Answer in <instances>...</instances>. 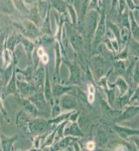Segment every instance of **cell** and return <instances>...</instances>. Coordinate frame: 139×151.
Masks as SVG:
<instances>
[{
  "mask_svg": "<svg viewBox=\"0 0 139 151\" xmlns=\"http://www.w3.org/2000/svg\"><path fill=\"white\" fill-rule=\"evenodd\" d=\"M90 63L92 65L93 78H94L96 83L112 69L110 60L103 57L102 55H99V53L93 55L91 60H90Z\"/></svg>",
  "mask_w": 139,
  "mask_h": 151,
  "instance_id": "obj_1",
  "label": "cell"
},
{
  "mask_svg": "<svg viewBox=\"0 0 139 151\" xmlns=\"http://www.w3.org/2000/svg\"><path fill=\"white\" fill-rule=\"evenodd\" d=\"M102 8H100V18L98 21V25H97V28L95 30L94 36H93V40L91 42L92 45V50L93 52L96 50V48L99 47L102 43L104 37H105V33H106V29H107V9H106V5L105 6H101Z\"/></svg>",
  "mask_w": 139,
  "mask_h": 151,
  "instance_id": "obj_2",
  "label": "cell"
},
{
  "mask_svg": "<svg viewBox=\"0 0 139 151\" xmlns=\"http://www.w3.org/2000/svg\"><path fill=\"white\" fill-rule=\"evenodd\" d=\"M57 125H52L48 122V120L43 119L42 117H35L31 118L27 125V134L32 136L40 135L46 132L52 131Z\"/></svg>",
  "mask_w": 139,
  "mask_h": 151,
  "instance_id": "obj_3",
  "label": "cell"
},
{
  "mask_svg": "<svg viewBox=\"0 0 139 151\" xmlns=\"http://www.w3.org/2000/svg\"><path fill=\"white\" fill-rule=\"evenodd\" d=\"M99 18H100V11L95 10V9H89L87 11L86 17H85L84 32L86 35L87 40H90V43L92 42L95 30H96L97 25H98Z\"/></svg>",
  "mask_w": 139,
  "mask_h": 151,
  "instance_id": "obj_4",
  "label": "cell"
},
{
  "mask_svg": "<svg viewBox=\"0 0 139 151\" xmlns=\"http://www.w3.org/2000/svg\"><path fill=\"white\" fill-rule=\"evenodd\" d=\"M65 30L67 33V36L69 38L70 43L72 45L74 48L75 52L77 55H81V52L83 50V43H84V37H83L82 33L78 32L77 29L72 23H68L65 25Z\"/></svg>",
  "mask_w": 139,
  "mask_h": 151,
  "instance_id": "obj_5",
  "label": "cell"
},
{
  "mask_svg": "<svg viewBox=\"0 0 139 151\" xmlns=\"http://www.w3.org/2000/svg\"><path fill=\"white\" fill-rule=\"evenodd\" d=\"M64 62L69 68L70 76L68 81L66 83H63V84L68 85V86H82L84 80H83V72L81 70V67L76 62L71 64L69 60H64Z\"/></svg>",
  "mask_w": 139,
  "mask_h": 151,
  "instance_id": "obj_6",
  "label": "cell"
},
{
  "mask_svg": "<svg viewBox=\"0 0 139 151\" xmlns=\"http://www.w3.org/2000/svg\"><path fill=\"white\" fill-rule=\"evenodd\" d=\"M55 101H58V103L60 105V107L63 112L75 111L80 108L79 103H78V100L76 98L75 95L65 94V95H63L60 99L55 100Z\"/></svg>",
  "mask_w": 139,
  "mask_h": 151,
  "instance_id": "obj_7",
  "label": "cell"
},
{
  "mask_svg": "<svg viewBox=\"0 0 139 151\" xmlns=\"http://www.w3.org/2000/svg\"><path fill=\"white\" fill-rule=\"evenodd\" d=\"M15 99H16L17 104L21 107V109H22L24 112H26L28 115H30L32 118H35V117H42V114H41L40 111L37 109V107H36L29 99L24 98V97H21V96H16Z\"/></svg>",
  "mask_w": 139,
  "mask_h": 151,
  "instance_id": "obj_8",
  "label": "cell"
},
{
  "mask_svg": "<svg viewBox=\"0 0 139 151\" xmlns=\"http://www.w3.org/2000/svg\"><path fill=\"white\" fill-rule=\"evenodd\" d=\"M16 84H17V91L19 96L24 97V98H28V97L32 96L37 91V88H36L35 84L33 82H26L24 80H17Z\"/></svg>",
  "mask_w": 139,
  "mask_h": 151,
  "instance_id": "obj_9",
  "label": "cell"
},
{
  "mask_svg": "<svg viewBox=\"0 0 139 151\" xmlns=\"http://www.w3.org/2000/svg\"><path fill=\"white\" fill-rule=\"evenodd\" d=\"M75 90H76L75 86H68V85H64V84H60V83H57V82L52 83V94H53V98L55 101L60 99V97L65 94L74 93Z\"/></svg>",
  "mask_w": 139,
  "mask_h": 151,
  "instance_id": "obj_10",
  "label": "cell"
},
{
  "mask_svg": "<svg viewBox=\"0 0 139 151\" xmlns=\"http://www.w3.org/2000/svg\"><path fill=\"white\" fill-rule=\"evenodd\" d=\"M16 74H17V72H16V67H15L13 70V73H12L11 78L9 79L8 83L5 85L4 89L2 90V99H5L9 95H14L15 97L19 96L17 91V84H16V81H17Z\"/></svg>",
  "mask_w": 139,
  "mask_h": 151,
  "instance_id": "obj_11",
  "label": "cell"
},
{
  "mask_svg": "<svg viewBox=\"0 0 139 151\" xmlns=\"http://www.w3.org/2000/svg\"><path fill=\"white\" fill-rule=\"evenodd\" d=\"M123 109L124 110L123 111L121 110V113L114 119V123H120V122H123V121L129 120V119H132L134 116L137 115L138 111H139L138 105L136 106V105L130 104V106L127 105V106H125Z\"/></svg>",
  "mask_w": 139,
  "mask_h": 151,
  "instance_id": "obj_12",
  "label": "cell"
},
{
  "mask_svg": "<svg viewBox=\"0 0 139 151\" xmlns=\"http://www.w3.org/2000/svg\"><path fill=\"white\" fill-rule=\"evenodd\" d=\"M112 129L115 132L122 140H127L130 137L133 136H138L139 135V131L138 129H132V128H127L124 127V126L118 125L117 123H114L112 126Z\"/></svg>",
  "mask_w": 139,
  "mask_h": 151,
  "instance_id": "obj_13",
  "label": "cell"
},
{
  "mask_svg": "<svg viewBox=\"0 0 139 151\" xmlns=\"http://www.w3.org/2000/svg\"><path fill=\"white\" fill-rule=\"evenodd\" d=\"M53 50H55V72H53V82L60 81V64L63 62V53L60 50V45L57 40H55L53 45Z\"/></svg>",
  "mask_w": 139,
  "mask_h": 151,
  "instance_id": "obj_14",
  "label": "cell"
},
{
  "mask_svg": "<svg viewBox=\"0 0 139 151\" xmlns=\"http://www.w3.org/2000/svg\"><path fill=\"white\" fill-rule=\"evenodd\" d=\"M23 33L25 35V37L29 38V40H35L38 38L42 35L40 31V28H38V26L32 22L31 20H24V29Z\"/></svg>",
  "mask_w": 139,
  "mask_h": 151,
  "instance_id": "obj_15",
  "label": "cell"
},
{
  "mask_svg": "<svg viewBox=\"0 0 139 151\" xmlns=\"http://www.w3.org/2000/svg\"><path fill=\"white\" fill-rule=\"evenodd\" d=\"M84 135L85 134L83 132L81 126L78 123V121H76V122L69 121L67 125H66L64 130V136H72V137L82 138L84 137Z\"/></svg>",
  "mask_w": 139,
  "mask_h": 151,
  "instance_id": "obj_16",
  "label": "cell"
},
{
  "mask_svg": "<svg viewBox=\"0 0 139 151\" xmlns=\"http://www.w3.org/2000/svg\"><path fill=\"white\" fill-rule=\"evenodd\" d=\"M27 99L30 100L33 104L37 107V109L41 111H45L46 110V107H48V101H46L45 97V94H43V90L40 91V90H37L35 94H33L32 96L28 97Z\"/></svg>",
  "mask_w": 139,
  "mask_h": 151,
  "instance_id": "obj_17",
  "label": "cell"
},
{
  "mask_svg": "<svg viewBox=\"0 0 139 151\" xmlns=\"http://www.w3.org/2000/svg\"><path fill=\"white\" fill-rule=\"evenodd\" d=\"M32 118L30 115H28L26 112H24L22 109L16 114V117H15V123H16V126L19 130L23 131L24 133H27V125H28V122L29 120Z\"/></svg>",
  "mask_w": 139,
  "mask_h": 151,
  "instance_id": "obj_18",
  "label": "cell"
},
{
  "mask_svg": "<svg viewBox=\"0 0 139 151\" xmlns=\"http://www.w3.org/2000/svg\"><path fill=\"white\" fill-rule=\"evenodd\" d=\"M45 74H46L45 65L40 63V65H38L36 68L35 72V77H33V81H35V84L36 88H37V90L43 89V85H45Z\"/></svg>",
  "mask_w": 139,
  "mask_h": 151,
  "instance_id": "obj_19",
  "label": "cell"
},
{
  "mask_svg": "<svg viewBox=\"0 0 139 151\" xmlns=\"http://www.w3.org/2000/svg\"><path fill=\"white\" fill-rule=\"evenodd\" d=\"M18 135H14L11 137H7L1 133L0 136V149L3 151H12L14 150V142L17 140Z\"/></svg>",
  "mask_w": 139,
  "mask_h": 151,
  "instance_id": "obj_20",
  "label": "cell"
},
{
  "mask_svg": "<svg viewBox=\"0 0 139 151\" xmlns=\"http://www.w3.org/2000/svg\"><path fill=\"white\" fill-rule=\"evenodd\" d=\"M100 107H101V111L106 117L111 119H115L119 114L121 113V110L119 109H113V107H111L110 105L107 103L106 101H104L103 99H101L100 101Z\"/></svg>",
  "mask_w": 139,
  "mask_h": 151,
  "instance_id": "obj_21",
  "label": "cell"
},
{
  "mask_svg": "<svg viewBox=\"0 0 139 151\" xmlns=\"http://www.w3.org/2000/svg\"><path fill=\"white\" fill-rule=\"evenodd\" d=\"M108 134L105 131L104 128L99 127L96 130V134H95V144H96V148L97 147H103L108 143Z\"/></svg>",
  "mask_w": 139,
  "mask_h": 151,
  "instance_id": "obj_22",
  "label": "cell"
},
{
  "mask_svg": "<svg viewBox=\"0 0 139 151\" xmlns=\"http://www.w3.org/2000/svg\"><path fill=\"white\" fill-rule=\"evenodd\" d=\"M20 43L23 45L24 50H25L26 53H27L28 65H32V53H33V50H35V42H33L32 40H29V38L25 37V36L21 35Z\"/></svg>",
  "mask_w": 139,
  "mask_h": 151,
  "instance_id": "obj_23",
  "label": "cell"
},
{
  "mask_svg": "<svg viewBox=\"0 0 139 151\" xmlns=\"http://www.w3.org/2000/svg\"><path fill=\"white\" fill-rule=\"evenodd\" d=\"M20 37H21V35H19V33H16V32L12 33V35H10L6 38L5 47L10 52L14 53L16 45H17L18 43H20Z\"/></svg>",
  "mask_w": 139,
  "mask_h": 151,
  "instance_id": "obj_24",
  "label": "cell"
},
{
  "mask_svg": "<svg viewBox=\"0 0 139 151\" xmlns=\"http://www.w3.org/2000/svg\"><path fill=\"white\" fill-rule=\"evenodd\" d=\"M126 68H127L126 60H115L113 62V65H112V72H113L114 75H116L117 77H123L126 72Z\"/></svg>",
  "mask_w": 139,
  "mask_h": 151,
  "instance_id": "obj_25",
  "label": "cell"
},
{
  "mask_svg": "<svg viewBox=\"0 0 139 151\" xmlns=\"http://www.w3.org/2000/svg\"><path fill=\"white\" fill-rule=\"evenodd\" d=\"M128 15H129V21H130V32L132 38L135 40H139V25L138 21H136V19L134 18L132 11L128 10Z\"/></svg>",
  "mask_w": 139,
  "mask_h": 151,
  "instance_id": "obj_26",
  "label": "cell"
},
{
  "mask_svg": "<svg viewBox=\"0 0 139 151\" xmlns=\"http://www.w3.org/2000/svg\"><path fill=\"white\" fill-rule=\"evenodd\" d=\"M37 11L40 13L41 20L45 18L46 14L50 12V4L48 0H37Z\"/></svg>",
  "mask_w": 139,
  "mask_h": 151,
  "instance_id": "obj_27",
  "label": "cell"
},
{
  "mask_svg": "<svg viewBox=\"0 0 139 151\" xmlns=\"http://www.w3.org/2000/svg\"><path fill=\"white\" fill-rule=\"evenodd\" d=\"M134 89H135V88H132V90H129L128 89V91L126 92L125 94L121 95V96L119 95L118 97L116 96V100H117V101H115V102H117V105H118V109H119V110H122L124 107L128 105L129 99H130L131 94H132V92L134 91Z\"/></svg>",
  "mask_w": 139,
  "mask_h": 151,
  "instance_id": "obj_28",
  "label": "cell"
},
{
  "mask_svg": "<svg viewBox=\"0 0 139 151\" xmlns=\"http://www.w3.org/2000/svg\"><path fill=\"white\" fill-rule=\"evenodd\" d=\"M50 7H53L58 13L67 14V2L65 0H48Z\"/></svg>",
  "mask_w": 139,
  "mask_h": 151,
  "instance_id": "obj_29",
  "label": "cell"
},
{
  "mask_svg": "<svg viewBox=\"0 0 139 151\" xmlns=\"http://www.w3.org/2000/svg\"><path fill=\"white\" fill-rule=\"evenodd\" d=\"M116 87H108L107 85L106 87L103 88L105 94H106L107 97V103L110 105L111 107H113L115 105V101H116Z\"/></svg>",
  "mask_w": 139,
  "mask_h": 151,
  "instance_id": "obj_30",
  "label": "cell"
},
{
  "mask_svg": "<svg viewBox=\"0 0 139 151\" xmlns=\"http://www.w3.org/2000/svg\"><path fill=\"white\" fill-rule=\"evenodd\" d=\"M16 72L20 73L21 75L24 77V81L26 82H32L33 81V77H35V68H33L32 65H28V67L26 68L24 70H21L16 68Z\"/></svg>",
  "mask_w": 139,
  "mask_h": 151,
  "instance_id": "obj_31",
  "label": "cell"
},
{
  "mask_svg": "<svg viewBox=\"0 0 139 151\" xmlns=\"http://www.w3.org/2000/svg\"><path fill=\"white\" fill-rule=\"evenodd\" d=\"M113 85L119 89V95H120V96L123 94H125L129 89L128 83L125 80V78H123V77H117L115 84H113Z\"/></svg>",
  "mask_w": 139,
  "mask_h": 151,
  "instance_id": "obj_32",
  "label": "cell"
},
{
  "mask_svg": "<svg viewBox=\"0 0 139 151\" xmlns=\"http://www.w3.org/2000/svg\"><path fill=\"white\" fill-rule=\"evenodd\" d=\"M73 111H68V112H64V113H60V115L55 117V118H50L48 120V122L52 125H58V124L64 122L65 120H69V117L72 114Z\"/></svg>",
  "mask_w": 139,
  "mask_h": 151,
  "instance_id": "obj_33",
  "label": "cell"
},
{
  "mask_svg": "<svg viewBox=\"0 0 139 151\" xmlns=\"http://www.w3.org/2000/svg\"><path fill=\"white\" fill-rule=\"evenodd\" d=\"M128 52H130V55L132 58H138V52H139V43L138 40H135L134 38H131L127 43Z\"/></svg>",
  "mask_w": 139,
  "mask_h": 151,
  "instance_id": "obj_34",
  "label": "cell"
},
{
  "mask_svg": "<svg viewBox=\"0 0 139 151\" xmlns=\"http://www.w3.org/2000/svg\"><path fill=\"white\" fill-rule=\"evenodd\" d=\"M67 12H68V14L70 15L72 24L75 26L76 24H77V21H78V13H77V11H76V9H75V6L73 5V4L67 3Z\"/></svg>",
  "mask_w": 139,
  "mask_h": 151,
  "instance_id": "obj_35",
  "label": "cell"
},
{
  "mask_svg": "<svg viewBox=\"0 0 139 151\" xmlns=\"http://www.w3.org/2000/svg\"><path fill=\"white\" fill-rule=\"evenodd\" d=\"M138 83H139V65H138V60L135 63L133 68V72H132V86L134 88L138 87Z\"/></svg>",
  "mask_w": 139,
  "mask_h": 151,
  "instance_id": "obj_36",
  "label": "cell"
},
{
  "mask_svg": "<svg viewBox=\"0 0 139 151\" xmlns=\"http://www.w3.org/2000/svg\"><path fill=\"white\" fill-rule=\"evenodd\" d=\"M53 42H55V38H53V35H41L40 36V43L41 45H50Z\"/></svg>",
  "mask_w": 139,
  "mask_h": 151,
  "instance_id": "obj_37",
  "label": "cell"
},
{
  "mask_svg": "<svg viewBox=\"0 0 139 151\" xmlns=\"http://www.w3.org/2000/svg\"><path fill=\"white\" fill-rule=\"evenodd\" d=\"M11 55H12V52H9V50H7L6 47L4 48L3 57H2V58H3V68H4V69L10 65V63H11Z\"/></svg>",
  "mask_w": 139,
  "mask_h": 151,
  "instance_id": "obj_38",
  "label": "cell"
},
{
  "mask_svg": "<svg viewBox=\"0 0 139 151\" xmlns=\"http://www.w3.org/2000/svg\"><path fill=\"white\" fill-rule=\"evenodd\" d=\"M63 111H62V109H60L58 101H55V103H53V105L52 106V114H50V118H55V117L58 116Z\"/></svg>",
  "mask_w": 139,
  "mask_h": 151,
  "instance_id": "obj_39",
  "label": "cell"
},
{
  "mask_svg": "<svg viewBox=\"0 0 139 151\" xmlns=\"http://www.w3.org/2000/svg\"><path fill=\"white\" fill-rule=\"evenodd\" d=\"M126 9V3L125 0H118V8H117V11H118V15L123 12Z\"/></svg>",
  "mask_w": 139,
  "mask_h": 151,
  "instance_id": "obj_40",
  "label": "cell"
},
{
  "mask_svg": "<svg viewBox=\"0 0 139 151\" xmlns=\"http://www.w3.org/2000/svg\"><path fill=\"white\" fill-rule=\"evenodd\" d=\"M86 148H87L88 150H94V149H96V144H95V141L94 140H91V141H89V142H87Z\"/></svg>",
  "mask_w": 139,
  "mask_h": 151,
  "instance_id": "obj_41",
  "label": "cell"
},
{
  "mask_svg": "<svg viewBox=\"0 0 139 151\" xmlns=\"http://www.w3.org/2000/svg\"><path fill=\"white\" fill-rule=\"evenodd\" d=\"M117 8H118V0H112L111 11H117Z\"/></svg>",
  "mask_w": 139,
  "mask_h": 151,
  "instance_id": "obj_42",
  "label": "cell"
},
{
  "mask_svg": "<svg viewBox=\"0 0 139 151\" xmlns=\"http://www.w3.org/2000/svg\"><path fill=\"white\" fill-rule=\"evenodd\" d=\"M40 63L41 64H43V65H48V55H45V53H43L42 55V57H41L40 58Z\"/></svg>",
  "mask_w": 139,
  "mask_h": 151,
  "instance_id": "obj_43",
  "label": "cell"
},
{
  "mask_svg": "<svg viewBox=\"0 0 139 151\" xmlns=\"http://www.w3.org/2000/svg\"><path fill=\"white\" fill-rule=\"evenodd\" d=\"M0 112L3 114L4 116L6 115V111L4 109V106H3V102H2V98H0Z\"/></svg>",
  "mask_w": 139,
  "mask_h": 151,
  "instance_id": "obj_44",
  "label": "cell"
},
{
  "mask_svg": "<svg viewBox=\"0 0 139 151\" xmlns=\"http://www.w3.org/2000/svg\"><path fill=\"white\" fill-rule=\"evenodd\" d=\"M0 78H1V76H0Z\"/></svg>",
  "mask_w": 139,
  "mask_h": 151,
  "instance_id": "obj_45",
  "label": "cell"
},
{
  "mask_svg": "<svg viewBox=\"0 0 139 151\" xmlns=\"http://www.w3.org/2000/svg\"></svg>",
  "mask_w": 139,
  "mask_h": 151,
  "instance_id": "obj_46",
  "label": "cell"
}]
</instances>
